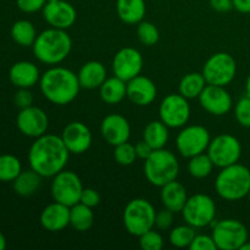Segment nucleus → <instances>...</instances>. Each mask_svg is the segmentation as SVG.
I'll use <instances>...</instances> for the list:
<instances>
[{"label": "nucleus", "instance_id": "1", "mask_svg": "<svg viewBox=\"0 0 250 250\" xmlns=\"http://www.w3.org/2000/svg\"><path fill=\"white\" fill-rule=\"evenodd\" d=\"M70 154L61 137L45 133L36 138L29 148L28 163L42 177H54L65 170Z\"/></svg>", "mask_w": 250, "mask_h": 250}, {"label": "nucleus", "instance_id": "2", "mask_svg": "<svg viewBox=\"0 0 250 250\" xmlns=\"http://www.w3.org/2000/svg\"><path fill=\"white\" fill-rule=\"evenodd\" d=\"M39 84L45 99L56 105L72 103L81 89L77 73L61 66H53L46 70L41 76Z\"/></svg>", "mask_w": 250, "mask_h": 250}, {"label": "nucleus", "instance_id": "3", "mask_svg": "<svg viewBox=\"0 0 250 250\" xmlns=\"http://www.w3.org/2000/svg\"><path fill=\"white\" fill-rule=\"evenodd\" d=\"M33 54L41 62L58 65L71 53L72 39L65 29L50 27L37 36L33 43Z\"/></svg>", "mask_w": 250, "mask_h": 250}, {"label": "nucleus", "instance_id": "4", "mask_svg": "<svg viewBox=\"0 0 250 250\" xmlns=\"http://www.w3.org/2000/svg\"><path fill=\"white\" fill-rule=\"evenodd\" d=\"M215 189L222 199L229 202H236L248 197L250 170L238 163L222 167L215 181Z\"/></svg>", "mask_w": 250, "mask_h": 250}, {"label": "nucleus", "instance_id": "5", "mask_svg": "<svg viewBox=\"0 0 250 250\" xmlns=\"http://www.w3.org/2000/svg\"><path fill=\"white\" fill-rule=\"evenodd\" d=\"M144 161V175L150 185L161 188L177 180L180 164L172 151L165 148L156 149Z\"/></svg>", "mask_w": 250, "mask_h": 250}, {"label": "nucleus", "instance_id": "6", "mask_svg": "<svg viewBox=\"0 0 250 250\" xmlns=\"http://www.w3.org/2000/svg\"><path fill=\"white\" fill-rule=\"evenodd\" d=\"M155 209L144 198L132 199L124 210V225L132 236L139 237L155 227Z\"/></svg>", "mask_w": 250, "mask_h": 250}, {"label": "nucleus", "instance_id": "7", "mask_svg": "<svg viewBox=\"0 0 250 250\" xmlns=\"http://www.w3.org/2000/svg\"><path fill=\"white\" fill-rule=\"evenodd\" d=\"M211 225V236L217 249L238 250L248 241V229L238 220L225 219Z\"/></svg>", "mask_w": 250, "mask_h": 250}, {"label": "nucleus", "instance_id": "8", "mask_svg": "<svg viewBox=\"0 0 250 250\" xmlns=\"http://www.w3.org/2000/svg\"><path fill=\"white\" fill-rule=\"evenodd\" d=\"M181 212L186 224L190 225L194 229H202L209 226L215 221L216 204L211 197L198 193L188 198Z\"/></svg>", "mask_w": 250, "mask_h": 250}, {"label": "nucleus", "instance_id": "9", "mask_svg": "<svg viewBox=\"0 0 250 250\" xmlns=\"http://www.w3.org/2000/svg\"><path fill=\"white\" fill-rule=\"evenodd\" d=\"M202 73L208 84L226 87L236 77L237 62L231 54L220 51L208 59Z\"/></svg>", "mask_w": 250, "mask_h": 250}, {"label": "nucleus", "instance_id": "10", "mask_svg": "<svg viewBox=\"0 0 250 250\" xmlns=\"http://www.w3.org/2000/svg\"><path fill=\"white\" fill-rule=\"evenodd\" d=\"M82 190V181L73 171L62 170L54 176L51 182V197L54 202L71 208L80 203Z\"/></svg>", "mask_w": 250, "mask_h": 250}, {"label": "nucleus", "instance_id": "11", "mask_svg": "<svg viewBox=\"0 0 250 250\" xmlns=\"http://www.w3.org/2000/svg\"><path fill=\"white\" fill-rule=\"evenodd\" d=\"M207 151L214 165L222 168L238 163L242 155V146L236 137L224 133L210 141Z\"/></svg>", "mask_w": 250, "mask_h": 250}, {"label": "nucleus", "instance_id": "12", "mask_svg": "<svg viewBox=\"0 0 250 250\" xmlns=\"http://www.w3.org/2000/svg\"><path fill=\"white\" fill-rule=\"evenodd\" d=\"M211 137L210 132L200 125L187 126L177 134L176 146L183 158L190 159L208 150Z\"/></svg>", "mask_w": 250, "mask_h": 250}, {"label": "nucleus", "instance_id": "13", "mask_svg": "<svg viewBox=\"0 0 250 250\" xmlns=\"http://www.w3.org/2000/svg\"><path fill=\"white\" fill-rule=\"evenodd\" d=\"M160 120L168 128L185 127L190 117V105L182 94H168L159 106Z\"/></svg>", "mask_w": 250, "mask_h": 250}, {"label": "nucleus", "instance_id": "14", "mask_svg": "<svg viewBox=\"0 0 250 250\" xmlns=\"http://www.w3.org/2000/svg\"><path fill=\"white\" fill-rule=\"evenodd\" d=\"M143 70V56L141 51L132 46L122 48L115 54L112 60V71L116 77L128 82L141 75Z\"/></svg>", "mask_w": 250, "mask_h": 250}, {"label": "nucleus", "instance_id": "15", "mask_svg": "<svg viewBox=\"0 0 250 250\" xmlns=\"http://www.w3.org/2000/svg\"><path fill=\"white\" fill-rule=\"evenodd\" d=\"M17 128L24 136L31 138H38L46 133L49 127V117L44 110L31 105L28 107L21 109L17 115Z\"/></svg>", "mask_w": 250, "mask_h": 250}, {"label": "nucleus", "instance_id": "16", "mask_svg": "<svg viewBox=\"0 0 250 250\" xmlns=\"http://www.w3.org/2000/svg\"><path fill=\"white\" fill-rule=\"evenodd\" d=\"M198 99L203 109L214 116H224L229 114L233 104L231 94L221 85L207 84Z\"/></svg>", "mask_w": 250, "mask_h": 250}, {"label": "nucleus", "instance_id": "17", "mask_svg": "<svg viewBox=\"0 0 250 250\" xmlns=\"http://www.w3.org/2000/svg\"><path fill=\"white\" fill-rule=\"evenodd\" d=\"M61 138L68 151L71 154H76V155L85 153L90 148L93 142L89 127L80 121H73L66 125L62 134H61Z\"/></svg>", "mask_w": 250, "mask_h": 250}, {"label": "nucleus", "instance_id": "18", "mask_svg": "<svg viewBox=\"0 0 250 250\" xmlns=\"http://www.w3.org/2000/svg\"><path fill=\"white\" fill-rule=\"evenodd\" d=\"M44 20L50 27L59 29H68L77 20L76 9L65 0L48 1L43 9Z\"/></svg>", "mask_w": 250, "mask_h": 250}, {"label": "nucleus", "instance_id": "19", "mask_svg": "<svg viewBox=\"0 0 250 250\" xmlns=\"http://www.w3.org/2000/svg\"><path fill=\"white\" fill-rule=\"evenodd\" d=\"M100 133L106 143L116 146L125 142H128L131 137V126L128 120L122 115L110 114L103 119L100 125Z\"/></svg>", "mask_w": 250, "mask_h": 250}, {"label": "nucleus", "instance_id": "20", "mask_svg": "<svg viewBox=\"0 0 250 250\" xmlns=\"http://www.w3.org/2000/svg\"><path fill=\"white\" fill-rule=\"evenodd\" d=\"M158 89L153 81L138 75L127 82V98L138 106H148L155 100Z\"/></svg>", "mask_w": 250, "mask_h": 250}, {"label": "nucleus", "instance_id": "21", "mask_svg": "<svg viewBox=\"0 0 250 250\" xmlns=\"http://www.w3.org/2000/svg\"><path fill=\"white\" fill-rule=\"evenodd\" d=\"M41 225L49 232H60L70 225V207L54 202L44 208Z\"/></svg>", "mask_w": 250, "mask_h": 250}, {"label": "nucleus", "instance_id": "22", "mask_svg": "<svg viewBox=\"0 0 250 250\" xmlns=\"http://www.w3.org/2000/svg\"><path fill=\"white\" fill-rule=\"evenodd\" d=\"M9 78L14 85L19 88H31L41 80L39 68L29 61H19L14 63L9 71Z\"/></svg>", "mask_w": 250, "mask_h": 250}, {"label": "nucleus", "instance_id": "23", "mask_svg": "<svg viewBox=\"0 0 250 250\" xmlns=\"http://www.w3.org/2000/svg\"><path fill=\"white\" fill-rule=\"evenodd\" d=\"M106 67L100 61H88L83 63L82 67L78 71V81L81 88L84 89H97L106 80Z\"/></svg>", "mask_w": 250, "mask_h": 250}, {"label": "nucleus", "instance_id": "24", "mask_svg": "<svg viewBox=\"0 0 250 250\" xmlns=\"http://www.w3.org/2000/svg\"><path fill=\"white\" fill-rule=\"evenodd\" d=\"M160 198L166 209L171 210L173 214H177L182 211L187 203V189L182 183L175 180L161 187Z\"/></svg>", "mask_w": 250, "mask_h": 250}, {"label": "nucleus", "instance_id": "25", "mask_svg": "<svg viewBox=\"0 0 250 250\" xmlns=\"http://www.w3.org/2000/svg\"><path fill=\"white\" fill-rule=\"evenodd\" d=\"M116 12L125 23L138 24L146 16V0H117Z\"/></svg>", "mask_w": 250, "mask_h": 250}, {"label": "nucleus", "instance_id": "26", "mask_svg": "<svg viewBox=\"0 0 250 250\" xmlns=\"http://www.w3.org/2000/svg\"><path fill=\"white\" fill-rule=\"evenodd\" d=\"M99 92L103 102L110 105H116L127 97V82L116 76L106 78L100 85Z\"/></svg>", "mask_w": 250, "mask_h": 250}, {"label": "nucleus", "instance_id": "27", "mask_svg": "<svg viewBox=\"0 0 250 250\" xmlns=\"http://www.w3.org/2000/svg\"><path fill=\"white\" fill-rule=\"evenodd\" d=\"M42 176L34 170L21 171L14 180V189L21 197H31L39 189L42 183Z\"/></svg>", "mask_w": 250, "mask_h": 250}, {"label": "nucleus", "instance_id": "28", "mask_svg": "<svg viewBox=\"0 0 250 250\" xmlns=\"http://www.w3.org/2000/svg\"><path fill=\"white\" fill-rule=\"evenodd\" d=\"M168 127L163 121H151L146 126L143 132V139L149 146L156 150L163 149L168 142Z\"/></svg>", "mask_w": 250, "mask_h": 250}, {"label": "nucleus", "instance_id": "29", "mask_svg": "<svg viewBox=\"0 0 250 250\" xmlns=\"http://www.w3.org/2000/svg\"><path fill=\"white\" fill-rule=\"evenodd\" d=\"M207 84L208 83L203 73H187V75L183 76L180 84H178V93L187 99H195V98H199Z\"/></svg>", "mask_w": 250, "mask_h": 250}, {"label": "nucleus", "instance_id": "30", "mask_svg": "<svg viewBox=\"0 0 250 250\" xmlns=\"http://www.w3.org/2000/svg\"><path fill=\"white\" fill-rule=\"evenodd\" d=\"M94 222V212L92 208L78 203L70 208V225L78 232H85Z\"/></svg>", "mask_w": 250, "mask_h": 250}, {"label": "nucleus", "instance_id": "31", "mask_svg": "<svg viewBox=\"0 0 250 250\" xmlns=\"http://www.w3.org/2000/svg\"><path fill=\"white\" fill-rule=\"evenodd\" d=\"M11 37L19 45L32 46L37 38V32L32 22L20 20L12 26Z\"/></svg>", "mask_w": 250, "mask_h": 250}, {"label": "nucleus", "instance_id": "32", "mask_svg": "<svg viewBox=\"0 0 250 250\" xmlns=\"http://www.w3.org/2000/svg\"><path fill=\"white\" fill-rule=\"evenodd\" d=\"M214 166V163L211 161L210 156L208 155V153H202L189 159L188 172L192 177L202 180V178H207L211 175Z\"/></svg>", "mask_w": 250, "mask_h": 250}, {"label": "nucleus", "instance_id": "33", "mask_svg": "<svg viewBox=\"0 0 250 250\" xmlns=\"http://www.w3.org/2000/svg\"><path fill=\"white\" fill-rule=\"evenodd\" d=\"M21 171V161L16 156L11 154L0 155V181L1 182H14Z\"/></svg>", "mask_w": 250, "mask_h": 250}, {"label": "nucleus", "instance_id": "34", "mask_svg": "<svg viewBox=\"0 0 250 250\" xmlns=\"http://www.w3.org/2000/svg\"><path fill=\"white\" fill-rule=\"evenodd\" d=\"M195 229L190 225H181L171 229L168 241L176 248H189L195 237Z\"/></svg>", "mask_w": 250, "mask_h": 250}, {"label": "nucleus", "instance_id": "35", "mask_svg": "<svg viewBox=\"0 0 250 250\" xmlns=\"http://www.w3.org/2000/svg\"><path fill=\"white\" fill-rule=\"evenodd\" d=\"M137 36L139 42L146 46L155 45L160 38L159 29L155 24L149 21H141L137 24Z\"/></svg>", "mask_w": 250, "mask_h": 250}, {"label": "nucleus", "instance_id": "36", "mask_svg": "<svg viewBox=\"0 0 250 250\" xmlns=\"http://www.w3.org/2000/svg\"><path fill=\"white\" fill-rule=\"evenodd\" d=\"M114 158L116 163H119L122 166H129L136 161L137 153L136 148L133 144L125 142V143L119 144L115 146L114 150Z\"/></svg>", "mask_w": 250, "mask_h": 250}, {"label": "nucleus", "instance_id": "37", "mask_svg": "<svg viewBox=\"0 0 250 250\" xmlns=\"http://www.w3.org/2000/svg\"><path fill=\"white\" fill-rule=\"evenodd\" d=\"M139 246L143 250H161L164 247V238L154 229L139 236Z\"/></svg>", "mask_w": 250, "mask_h": 250}, {"label": "nucleus", "instance_id": "38", "mask_svg": "<svg viewBox=\"0 0 250 250\" xmlns=\"http://www.w3.org/2000/svg\"><path fill=\"white\" fill-rule=\"evenodd\" d=\"M234 116L241 126L250 128V98L248 95L238 100L234 107Z\"/></svg>", "mask_w": 250, "mask_h": 250}, {"label": "nucleus", "instance_id": "39", "mask_svg": "<svg viewBox=\"0 0 250 250\" xmlns=\"http://www.w3.org/2000/svg\"><path fill=\"white\" fill-rule=\"evenodd\" d=\"M190 250H217L212 236L208 234H195L192 244L189 246Z\"/></svg>", "mask_w": 250, "mask_h": 250}, {"label": "nucleus", "instance_id": "40", "mask_svg": "<svg viewBox=\"0 0 250 250\" xmlns=\"http://www.w3.org/2000/svg\"><path fill=\"white\" fill-rule=\"evenodd\" d=\"M173 224V212L168 209H163L156 212L155 215V227L158 229H168Z\"/></svg>", "mask_w": 250, "mask_h": 250}, {"label": "nucleus", "instance_id": "41", "mask_svg": "<svg viewBox=\"0 0 250 250\" xmlns=\"http://www.w3.org/2000/svg\"><path fill=\"white\" fill-rule=\"evenodd\" d=\"M48 0H17V6L22 12L33 14L44 9Z\"/></svg>", "mask_w": 250, "mask_h": 250}, {"label": "nucleus", "instance_id": "42", "mask_svg": "<svg viewBox=\"0 0 250 250\" xmlns=\"http://www.w3.org/2000/svg\"><path fill=\"white\" fill-rule=\"evenodd\" d=\"M80 203L87 205L89 208H95L100 203V194L93 188H83L82 194H81Z\"/></svg>", "mask_w": 250, "mask_h": 250}, {"label": "nucleus", "instance_id": "43", "mask_svg": "<svg viewBox=\"0 0 250 250\" xmlns=\"http://www.w3.org/2000/svg\"><path fill=\"white\" fill-rule=\"evenodd\" d=\"M15 104L20 109H24L33 104V95L29 92L28 88H20L19 92L15 94Z\"/></svg>", "mask_w": 250, "mask_h": 250}, {"label": "nucleus", "instance_id": "44", "mask_svg": "<svg viewBox=\"0 0 250 250\" xmlns=\"http://www.w3.org/2000/svg\"><path fill=\"white\" fill-rule=\"evenodd\" d=\"M137 153V158L142 159V160H146L149 156L151 155V153L154 151V149L149 146V143H146V141H141L134 146Z\"/></svg>", "mask_w": 250, "mask_h": 250}, {"label": "nucleus", "instance_id": "45", "mask_svg": "<svg viewBox=\"0 0 250 250\" xmlns=\"http://www.w3.org/2000/svg\"><path fill=\"white\" fill-rule=\"evenodd\" d=\"M209 2L217 12H229L233 9V0H209Z\"/></svg>", "mask_w": 250, "mask_h": 250}, {"label": "nucleus", "instance_id": "46", "mask_svg": "<svg viewBox=\"0 0 250 250\" xmlns=\"http://www.w3.org/2000/svg\"><path fill=\"white\" fill-rule=\"evenodd\" d=\"M233 7L242 14H250V0H233Z\"/></svg>", "mask_w": 250, "mask_h": 250}, {"label": "nucleus", "instance_id": "47", "mask_svg": "<svg viewBox=\"0 0 250 250\" xmlns=\"http://www.w3.org/2000/svg\"><path fill=\"white\" fill-rule=\"evenodd\" d=\"M6 248V239H5L4 234L0 232V250Z\"/></svg>", "mask_w": 250, "mask_h": 250}, {"label": "nucleus", "instance_id": "48", "mask_svg": "<svg viewBox=\"0 0 250 250\" xmlns=\"http://www.w3.org/2000/svg\"><path fill=\"white\" fill-rule=\"evenodd\" d=\"M246 95H248L250 98V75L249 77L247 78V82H246Z\"/></svg>", "mask_w": 250, "mask_h": 250}, {"label": "nucleus", "instance_id": "49", "mask_svg": "<svg viewBox=\"0 0 250 250\" xmlns=\"http://www.w3.org/2000/svg\"><path fill=\"white\" fill-rule=\"evenodd\" d=\"M239 250H250V242L247 241L246 243H244L243 246H242V248L239 249Z\"/></svg>", "mask_w": 250, "mask_h": 250}, {"label": "nucleus", "instance_id": "50", "mask_svg": "<svg viewBox=\"0 0 250 250\" xmlns=\"http://www.w3.org/2000/svg\"><path fill=\"white\" fill-rule=\"evenodd\" d=\"M248 197H249V202H250V190H249V194H248Z\"/></svg>", "mask_w": 250, "mask_h": 250}, {"label": "nucleus", "instance_id": "51", "mask_svg": "<svg viewBox=\"0 0 250 250\" xmlns=\"http://www.w3.org/2000/svg\"><path fill=\"white\" fill-rule=\"evenodd\" d=\"M48 1H56V0H48Z\"/></svg>", "mask_w": 250, "mask_h": 250}]
</instances>
